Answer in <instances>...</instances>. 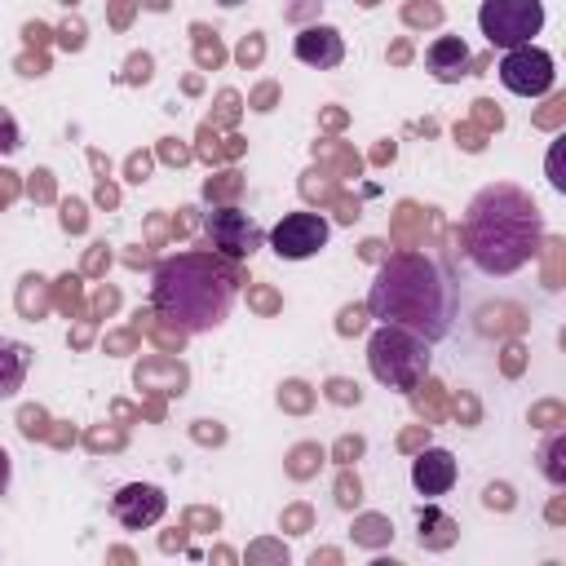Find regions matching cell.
Segmentation results:
<instances>
[{
    "instance_id": "cell-1",
    "label": "cell",
    "mask_w": 566,
    "mask_h": 566,
    "mask_svg": "<svg viewBox=\"0 0 566 566\" xmlns=\"http://www.w3.org/2000/svg\"><path fill=\"white\" fill-rule=\"evenodd\" d=\"M460 243L486 279H509L522 265H531L544 248V212L531 199V190L513 181H491L469 199Z\"/></svg>"
},
{
    "instance_id": "cell-2",
    "label": "cell",
    "mask_w": 566,
    "mask_h": 566,
    "mask_svg": "<svg viewBox=\"0 0 566 566\" xmlns=\"http://www.w3.org/2000/svg\"><path fill=\"white\" fill-rule=\"evenodd\" d=\"M367 310L380 323L407 327L429 345L447 340L455 327L460 292L451 270L429 252H389L367 287Z\"/></svg>"
},
{
    "instance_id": "cell-3",
    "label": "cell",
    "mask_w": 566,
    "mask_h": 566,
    "mask_svg": "<svg viewBox=\"0 0 566 566\" xmlns=\"http://www.w3.org/2000/svg\"><path fill=\"white\" fill-rule=\"evenodd\" d=\"M239 283L243 270L239 261L221 256V252H177L164 256L150 274V305L159 318H168L181 332H212L230 318L234 301H239Z\"/></svg>"
},
{
    "instance_id": "cell-4",
    "label": "cell",
    "mask_w": 566,
    "mask_h": 566,
    "mask_svg": "<svg viewBox=\"0 0 566 566\" xmlns=\"http://www.w3.org/2000/svg\"><path fill=\"white\" fill-rule=\"evenodd\" d=\"M367 367L371 376L394 389V394H416L420 380L429 376V340L407 332V327H394V323H380L371 336H367Z\"/></svg>"
},
{
    "instance_id": "cell-5",
    "label": "cell",
    "mask_w": 566,
    "mask_h": 566,
    "mask_svg": "<svg viewBox=\"0 0 566 566\" xmlns=\"http://www.w3.org/2000/svg\"><path fill=\"white\" fill-rule=\"evenodd\" d=\"M478 27L491 49L531 44L544 31V0H482Z\"/></svg>"
},
{
    "instance_id": "cell-6",
    "label": "cell",
    "mask_w": 566,
    "mask_h": 566,
    "mask_svg": "<svg viewBox=\"0 0 566 566\" xmlns=\"http://www.w3.org/2000/svg\"><path fill=\"white\" fill-rule=\"evenodd\" d=\"M500 84L517 97H544L553 84H557V66H553V53H544L539 44H517V49H504L500 57Z\"/></svg>"
},
{
    "instance_id": "cell-7",
    "label": "cell",
    "mask_w": 566,
    "mask_h": 566,
    "mask_svg": "<svg viewBox=\"0 0 566 566\" xmlns=\"http://www.w3.org/2000/svg\"><path fill=\"white\" fill-rule=\"evenodd\" d=\"M203 234H208L212 252H221L230 261H248L265 243L261 221L252 212H243V208H212V212H203Z\"/></svg>"
},
{
    "instance_id": "cell-8",
    "label": "cell",
    "mask_w": 566,
    "mask_h": 566,
    "mask_svg": "<svg viewBox=\"0 0 566 566\" xmlns=\"http://www.w3.org/2000/svg\"><path fill=\"white\" fill-rule=\"evenodd\" d=\"M265 239H270L274 256H283V261H305V256H314V252L327 248L332 226H327V217H318V212H283V221H279Z\"/></svg>"
},
{
    "instance_id": "cell-9",
    "label": "cell",
    "mask_w": 566,
    "mask_h": 566,
    "mask_svg": "<svg viewBox=\"0 0 566 566\" xmlns=\"http://www.w3.org/2000/svg\"><path fill=\"white\" fill-rule=\"evenodd\" d=\"M168 509V495L155 486V482H124L115 495H111V513L124 531H146L164 517Z\"/></svg>"
},
{
    "instance_id": "cell-10",
    "label": "cell",
    "mask_w": 566,
    "mask_h": 566,
    "mask_svg": "<svg viewBox=\"0 0 566 566\" xmlns=\"http://www.w3.org/2000/svg\"><path fill=\"white\" fill-rule=\"evenodd\" d=\"M292 53H296V62H305V66H314V71H336V66L345 62V40H340L336 27L310 22V27L296 31Z\"/></svg>"
},
{
    "instance_id": "cell-11",
    "label": "cell",
    "mask_w": 566,
    "mask_h": 566,
    "mask_svg": "<svg viewBox=\"0 0 566 566\" xmlns=\"http://www.w3.org/2000/svg\"><path fill=\"white\" fill-rule=\"evenodd\" d=\"M455 478H460V464H455V455H451L447 447H424V451L411 460V486H416L424 500L447 495V491L455 486Z\"/></svg>"
},
{
    "instance_id": "cell-12",
    "label": "cell",
    "mask_w": 566,
    "mask_h": 566,
    "mask_svg": "<svg viewBox=\"0 0 566 566\" xmlns=\"http://www.w3.org/2000/svg\"><path fill=\"white\" fill-rule=\"evenodd\" d=\"M424 66H429L433 80L455 84V80L469 75V66H473V49H469L460 35H438V40L424 49Z\"/></svg>"
},
{
    "instance_id": "cell-13",
    "label": "cell",
    "mask_w": 566,
    "mask_h": 566,
    "mask_svg": "<svg viewBox=\"0 0 566 566\" xmlns=\"http://www.w3.org/2000/svg\"><path fill=\"white\" fill-rule=\"evenodd\" d=\"M27 371H31V349L22 340L0 336V398H13L27 385Z\"/></svg>"
},
{
    "instance_id": "cell-14",
    "label": "cell",
    "mask_w": 566,
    "mask_h": 566,
    "mask_svg": "<svg viewBox=\"0 0 566 566\" xmlns=\"http://www.w3.org/2000/svg\"><path fill=\"white\" fill-rule=\"evenodd\" d=\"M562 451H566V433H553L548 447H544V478L548 482H566V464H562Z\"/></svg>"
},
{
    "instance_id": "cell-15",
    "label": "cell",
    "mask_w": 566,
    "mask_h": 566,
    "mask_svg": "<svg viewBox=\"0 0 566 566\" xmlns=\"http://www.w3.org/2000/svg\"><path fill=\"white\" fill-rule=\"evenodd\" d=\"M18 146H22V128H18L13 111H9V106H0V155H13Z\"/></svg>"
},
{
    "instance_id": "cell-16",
    "label": "cell",
    "mask_w": 566,
    "mask_h": 566,
    "mask_svg": "<svg viewBox=\"0 0 566 566\" xmlns=\"http://www.w3.org/2000/svg\"><path fill=\"white\" fill-rule=\"evenodd\" d=\"M548 181L557 190H566V177H562V142H553V150H548Z\"/></svg>"
},
{
    "instance_id": "cell-17",
    "label": "cell",
    "mask_w": 566,
    "mask_h": 566,
    "mask_svg": "<svg viewBox=\"0 0 566 566\" xmlns=\"http://www.w3.org/2000/svg\"><path fill=\"white\" fill-rule=\"evenodd\" d=\"M9 478H13V460H9V451L0 447V495L9 491Z\"/></svg>"
},
{
    "instance_id": "cell-18",
    "label": "cell",
    "mask_w": 566,
    "mask_h": 566,
    "mask_svg": "<svg viewBox=\"0 0 566 566\" xmlns=\"http://www.w3.org/2000/svg\"><path fill=\"white\" fill-rule=\"evenodd\" d=\"M217 4H226V9H234V4H243V0H217Z\"/></svg>"
}]
</instances>
